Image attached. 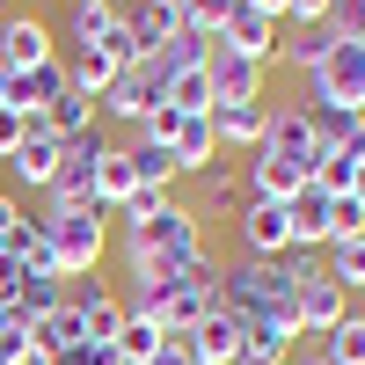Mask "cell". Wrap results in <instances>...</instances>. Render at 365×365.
<instances>
[{"mask_svg": "<svg viewBox=\"0 0 365 365\" xmlns=\"http://www.w3.org/2000/svg\"><path fill=\"white\" fill-rule=\"evenodd\" d=\"M110 249H139V256H175V263H197V256H212V227H205L182 197H168L154 220H139V227H110Z\"/></svg>", "mask_w": 365, "mask_h": 365, "instance_id": "7a4b0ae2", "label": "cell"}, {"mask_svg": "<svg viewBox=\"0 0 365 365\" xmlns=\"http://www.w3.org/2000/svg\"><path fill=\"white\" fill-rule=\"evenodd\" d=\"M234 15V0H182V22L205 29V37H220V22Z\"/></svg>", "mask_w": 365, "mask_h": 365, "instance_id": "1f68e13d", "label": "cell"}, {"mask_svg": "<svg viewBox=\"0 0 365 365\" xmlns=\"http://www.w3.org/2000/svg\"><path fill=\"white\" fill-rule=\"evenodd\" d=\"M351 197L365 205V154H358V175H351Z\"/></svg>", "mask_w": 365, "mask_h": 365, "instance_id": "74e56055", "label": "cell"}, {"mask_svg": "<svg viewBox=\"0 0 365 365\" xmlns=\"http://www.w3.org/2000/svg\"><path fill=\"white\" fill-rule=\"evenodd\" d=\"M44 234H51V263H58V278H88V270H103L110 256V212L103 205H44L37 212Z\"/></svg>", "mask_w": 365, "mask_h": 365, "instance_id": "6da1fadb", "label": "cell"}, {"mask_svg": "<svg viewBox=\"0 0 365 365\" xmlns=\"http://www.w3.org/2000/svg\"><path fill=\"white\" fill-rule=\"evenodd\" d=\"M322 270H329V278H336V285L358 299V292H365V234H351V241H329V263H322Z\"/></svg>", "mask_w": 365, "mask_h": 365, "instance_id": "4316f807", "label": "cell"}, {"mask_svg": "<svg viewBox=\"0 0 365 365\" xmlns=\"http://www.w3.org/2000/svg\"><path fill=\"white\" fill-rule=\"evenodd\" d=\"M22 132H29V117H22V110H8V103H0V161H8L15 146H22Z\"/></svg>", "mask_w": 365, "mask_h": 365, "instance_id": "e575fe53", "label": "cell"}, {"mask_svg": "<svg viewBox=\"0 0 365 365\" xmlns=\"http://www.w3.org/2000/svg\"><path fill=\"white\" fill-rule=\"evenodd\" d=\"M299 182H307V168H292V161H278V154H263V146H256V154H241V190H249V197H278V205H285Z\"/></svg>", "mask_w": 365, "mask_h": 365, "instance_id": "2e32d148", "label": "cell"}, {"mask_svg": "<svg viewBox=\"0 0 365 365\" xmlns=\"http://www.w3.org/2000/svg\"><path fill=\"white\" fill-rule=\"evenodd\" d=\"M322 358H329V365H365V307H351V314L322 336Z\"/></svg>", "mask_w": 365, "mask_h": 365, "instance_id": "484cf974", "label": "cell"}, {"mask_svg": "<svg viewBox=\"0 0 365 365\" xmlns=\"http://www.w3.org/2000/svg\"><path fill=\"white\" fill-rule=\"evenodd\" d=\"M66 365H125V351H117L110 336H88V344H81V351H73Z\"/></svg>", "mask_w": 365, "mask_h": 365, "instance_id": "d6a6232c", "label": "cell"}, {"mask_svg": "<svg viewBox=\"0 0 365 365\" xmlns=\"http://www.w3.org/2000/svg\"><path fill=\"white\" fill-rule=\"evenodd\" d=\"M44 58H58V29L44 15H0V66L29 73V66H44Z\"/></svg>", "mask_w": 365, "mask_h": 365, "instance_id": "9c48e42d", "label": "cell"}, {"mask_svg": "<svg viewBox=\"0 0 365 365\" xmlns=\"http://www.w3.org/2000/svg\"><path fill=\"white\" fill-rule=\"evenodd\" d=\"M117 29V0H66V44H103Z\"/></svg>", "mask_w": 365, "mask_h": 365, "instance_id": "603a6c76", "label": "cell"}, {"mask_svg": "<svg viewBox=\"0 0 365 365\" xmlns=\"http://www.w3.org/2000/svg\"><path fill=\"white\" fill-rule=\"evenodd\" d=\"M0 168H8V182H22V190H51V175H58V132H51V117H44V110H29L22 146H15Z\"/></svg>", "mask_w": 365, "mask_h": 365, "instance_id": "8992f818", "label": "cell"}, {"mask_svg": "<svg viewBox=\"0 0 365 365\" xmlns=\"http://www.w3.org/2000/svg\"><path fill=\"white\" fill-rule=\"evenodd\" d=\"M307 103H336V110H365V44L336 37L322 51V66L307 73Z\"/></svg>", "mask_w": 365, "mask_h": 365, "instance_id": "277c9868", "label": "cell"}, {"mask_svg": "<svg viewBox=\"0 0 365 365\" xmlns=\"http://www.w3.org/2000/svg\"><path fill=\"white\" fill-rule=\"evenodd\" d=\"M205 73H212V110L220 103H270V66L263 58H241V51H212L205 58Z\"/></svg>", "mask_w": 365, "mask_h": 365, "instance_id": "52a82bcc", "label": "cell"}, {"mask_svg": "<svg viewBox=\"0 0 365 365\" xmlns=\"http://www.w3.org/2000/svg\"><path fill=\"white\" fill-rule=\"evenodd\" d=\"M263 125H270V103H220L212 110V139H220L227 154H256Z\"/></svg>", "mask_w": 365, "mask_h": 365, "instance_id": "5bb4252c", "label": "cell"}, {"mask_svg": "<svg viewBox=\"0 0 365 365\" xmlns=\"http://www.w3.org/2000/svg\"><path fill=\"white\" fill-rule=\"evenodd\" d=\"M329 44H336V37H329V22H322V29H278V66H292L299 81H307V73L322 66Z\"/></svg>", "mask_w": 365, "mask_h": 365, "instance_id": "cb8c5ba5", "label": "cell"}, {"mask_svg": "<svg viewBox=\"0 0 365 365\" xmlns=\"http://www.w3.org/2000/svg\"><path fill=\"white\" fill-rule=\"evenodd\" d=\"M329 8H336V0H329Z\"/></svg>", "mask_w": 365, "mask_h": 365, "instance_id": "b9f144b4", "label": "cell"}, {"mask_svg": "<svg viewBox=\"0 0 365 365\" xmlns=\"http://www.w3.org/2000/svg\"><path fill=\"white\" fill-rule=\"evenodd\" d=\"M0 197H8V168H0Z\"/></svg>", "mask_w": 365, "mask_h": 365, "instance_id": "ab89813d", "label": "cell"}, {"mask_svg": "<svg viewBox=\"0 0 365 365\" xmlns=\"http://www.w3.org/2000/svg\"><path fill=\"white\" fill-rule=\"evenodd\" d=\"M117 351H125V365H154V351H161V329L146 322V314H132V307H125V329H117Z\"/></svg>", "mask_w": 365, "mask_h": 365, "instance_id": "83f0119b", "label": "cell"}, {"mask_svg": "<svg viewBox=\"0 0 365 365\" xmlns=\"http://www.w3.org/2000/svg\"><path fill=\"white\" fill-rule=\"evenodd\" d=\"M29 365H37V358H29Z\"/></svg>", "mask_w": 365, "mask_h": 365, "instance_id": "7bdbcfd3", "label": "cell"}, {"mask_svg": "<svg viewBox=\"0 0 365 365\" xmlns=\"http://www.w3.org/2000/svg\"><path fill=\"white\" fill-rule=\"evenodd\" d=\"M132 161H139V182H154V190H175V154L154 139H132Z\"/></svg>", "mask_w": 365, "mask_h": 365, "instance_id": "f546056e", "label": "cell"}, {"mask_svg": "<svg viewBox=\"0 0 365 365\" xmlns=\"http://www.w3.org/2000/svg\"><path fill=\"white\" fill-rule=\"evenodd\" d=\"M132 190H139V161H132V146H110V154L96 161V205L117 212Z\"/></svg>", "mask_w": 365, "mask_h": 365, "instance_id": "ffe728a7", "label": "cell"}, {"mask_svg": "<svg viewBox=\"0 0 365 365\" xmlns=\"http://www.w3.org/2000/svg\"><path fill=\"white\" fill-rule=\"evenodd\" d=\"M168 154H175V175H205L212 161L227 154V146L212 139V117H182V125H175V139H168Z\"/></svg>", "mask_w": 365, "mask_h": 365, "instance_id": "ac0fdd59", "label": "cell"}, {"mask_svg": "<svg viewBox=\"0 0 365 365\" xmlns=\"http://www.w3.org/2000/svg\"><path fill=\"white\" fill-rule=\"evenodd\" d=\"M329 22V0H292L285 8V29H322Z\"/></svg>", "mask_w": 365, "mask_h": 365, "instance_id": "836d02e7", "label": "cell"}, {"mask_svg": "<svg viewBox=\"0 0 365 365\" xmlns=\"http://www.w3.org/2000/svg\"><path fill=\"white\" fill-rule=\"evenodd\" d=\"M51 307H66V278H51V270H29V278L15 285V299H8L15 322H44Z\"/></svg>", "mask_w": 365, "mask_h": 365, "instance_id": "7402d4cb", "label": "cell"}, {"mask_svg": "<svg viewBox=\"0 0 365 365\" xmlns=\"http://www.w3.org/2000/svg\"><path fill=\"white\" fill-rule=\"evenodd\" d=\"M117 22L132 29L139 58H154L161 44H175V29H182V0H117Z\"/></svg>", "mask_w": 365, "mask_h": 365, "instance_id": "7c38bea8", "label": "cell"}, {"mask_svg": "<svg viewBox=\"0 0 365 365\" xmlns=\"http://www.w3.org/2000/svg\"><path fill=\"white\" fill-rule=\"evenodd\" d=\"M351 234H365V205L344 190V197H329V241H351Z\"/></svg>", "mask_w": 365, "mask_h": 365, "instance_id": "4dcf8cb0", "label": "cell"}, {"mask_svg": "<svg viewBox=\"0 0 365 365\" xmlns=\"http://www.w3.org/2000/svg\"><path fill=\"white\" fill-rule=\"evenodd\" d=\"M285 212H292V249H314V256H322V249H329V190L307 175V182L285 197Z\"/></svg>", "mask_w": 365, "mask_h": 365, "instance_id": "9a60e30c", "label": "cell"}, {"mask_svg": "<svg viewBox=\"0 0 365 365\" xmlns=\"http://www.w3.org/2000/svg\"><path fill=\"white\" fill-rule=\"evenodd\" d=\"M161 96H168V66H161V58H139V66H125V73L110 81V96L96 103V117H117V125H139V117L154 110Z\"/></svg>", "mask_w": 365, "mask_h": 365, "instance_id": "5b68a950", "label": "cell"}, {"mask_svg": "<svg viewBox=\"0 0 365 365\" xmlns=\"http://www.w3.org/2000/svg\"><path fill=\"white\" fill-rule=\"evenodd\" d=\"M249 8H263V15H278V22H285V8H292V0H249Z\"/></svg>", "mask_w": 365, "mask_h": 365, "instance_id": "8d00e7d4", "label": "cell"}, {"mask_svg": "<svg viewBox=\"0 0 365 365\" xmlns=\"http://www.w3.org/2000/svg\"><path fill=\"white\" fill-rule=\"evenodd\" d=\"M168 110H182V117H212V73L205 66H182V73H168V96H161Z\"/></svg>", "mask_w": 365, "mask_h": 365, "instance_id": "d4e9b609", "label": "cell"}, {"mask_svg": "<svg viewBox=\"0 0 365 365\" xmlns=\"http://www.w3.org/2000/svg\"><path fill=\"white\" fill-rule=\"evenodd\" d=\"M15 220H22V205H15V190H8V197H0V234H8Z\"/></svg>", "mask_w": 365, "mask_h": 365, "instance_id": "d590c367", "label": "cell"}, {"mask_svg": "<svg viewBox=\"0 0 365 365\" xmlns=\"http://www.w3.org/2000/svg\"><path fill=\"white\" fill-rule=\"evenodd\" d=\"M8 88H15V73H8V66H0V103H8Z\"/></svg>", "mask_w": 365, "mask_h": 365, "instance_id": "f35d334b", "label": "cell"}, {"mask_svg": "<svg viewBox=\"0 0 365 365\" xmlns=\"http://www.w3.org/2000/svg\"><path fill=\"white\" fill-rule=\"evenodd\" d=\"M351 307H358V299H351V292L322 270V256L299 270V285H292V322H299V344H322V336H329V329H336Z\"/></svg>", "mask_w": 365, "mask_h": 365, "instance_id": "3957f363", "label": "cell"}, {"mask_svg": "<svg viewBox=\"0 0 365 365\" xmlns=\"http://www.w3.org/2000/svg\"><path fill=\"white\" fill-rule=\"evenodd\" d=\"M358 154H365V139H358Z\"/></svg>", "mask_w": 365, "mask_h": 365, "instance_id": "60d3db41", "label": "cell"}, {"mask_svg": "<svg viewBox=\"0 0 365 365\" xmlns=\"http://www.w3.org/2000/svg\"><path fill=\"white\" fill-rule=\"evenodd\" d=\"M278 15H263V8H249V0H234V15L220 22V44L227 51H241V58H263V66H278Z\"/></svg>", "mask_w": 365, "mask_h": 365, "instance_id": "8fae6325", "label": "cell"}, {"mask_svg": "<svg viewBox=\"0 0 365 365\" xmlns=\"http://www.w3.org/2000/svg\"><path fill=\"white\" fill-rule=\"evenodd\" d=\"M263 154H278V161H292V168L314 175V125H307V103H270Z\"/></svg>", "mask_w": 365, "mask_h": 365, "instance_id": "30bf717a", "label": "cell"}, {"mask_svg": "<svg viewBox=\"0 0 365 365\" xmlns=\"http://www.w3.org/2000/svg\"><path fill=\"white\" fill-rule=\"evenodd\" d=\"M44 117H51V132H58V139H73V132H88V125H96V103H88L81 88H66V96H58Z\"/></svg>", "mask_w": 365, "mask_h": 365, "instance_id": "f1b7e54d", "label": "cell"}, {"mask_svg": "<svg viewBox=\"0 0 365 365\" xmlns=\"http://www.w3.org/2000/svg\"><path fill=\"white\" fill-rule=\"evenodd\" d=\"M117 73H125V66H117V58H110V44H81V51L66 58V88H81L88 103H103Z\"/></svg>", "mask_w": 365, "mask_h": 365, "instance_id": "d6986e66", "label": "cell"}, {"mask_svg": "<svg viewBox=\"0 0 365 365\" xmlns=\"http://www.w3.org/2000/svg\"><path fill=\"white\" fill-rule=\"evenodd\" d=\"M241 205H249V190H241V161H227V154H220V161L197 175V205H190V212L212 227V220H234Z\"/></svg>", "mask_w": 365, "mask_h": 365, "instance_id": "4fadbf2b", "label": "cell"}, {"mask_svg": "<svg viewBox=\"0 0 365 365\" xmlns=\"http://www.w3.org/2000/svg\"><path fill=\"white\" fill-rule=\"evenodd\" d=\"M58 96H66V51L58 58H44V66H29V73H15V88H8V110H51Z\"/></svg>", "mask_w": 365, "mask_h": 365, "instance_id": "e0dca14e", "label": "cell"}, {"mask_svg": "<svg viewBox=\"0 0 365 365\" xmlns=\"http://www.w3.org/2000/svg\"><path fill=\"white\" fill-rule=\"evenodd\" d=\"M190 351H197V365H234V351H241V322L220 307V314H205L197 329H190Z\"/></svg>", "mask_w": 365, "mask_h": 365, "instance_id": "44dd1931", "label": "cell"}, {"mask_svg": "<svg viewBox=\"0 0 365 365\" xmlns=\"http://www.w3.org/2000/svg\"><path fill=\"white\" fill-rule=\"evenodd\" d=\"M234 234H241V256H292V212L278 197H249L234 212Z\"/></svg>", "mask_w": 365, "mask_h": 365, "instance_id": "ba28073f", "label": "cell"}]
</instances>
